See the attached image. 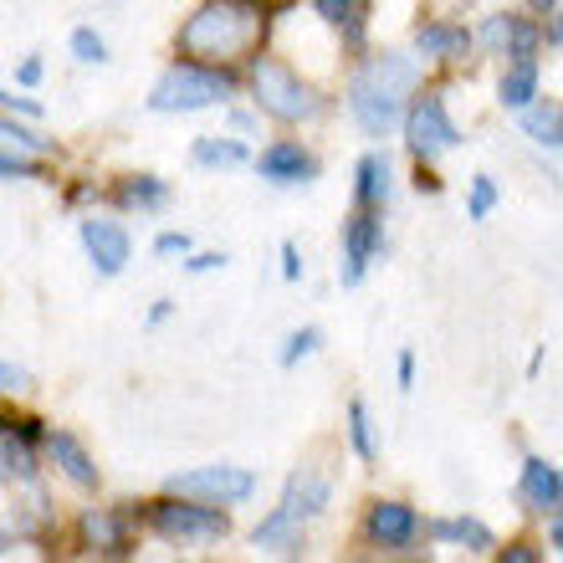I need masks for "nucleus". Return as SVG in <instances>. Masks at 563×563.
<instances>
[{
    "mask_svg": "<svg viewBox=\"0 0 563 563\" xmlns=\"http://www.w3.org/2000/svg\"><path fill=\"white\" fill-rule=\"evenodd\" d=\"M405 139H410V148H416V159H435V154H445V148L461 144V129L445 119V103H441V98H435V92H426V98L410 108Z\"/></svg>",
    "mask_w": 563,
    "mask_h": 563,
    "instance_id": "0eeeda50",
    "label": "nucleus"
},
{
    "mask_svg": "<svg viewBox=\"0 0 563 563\" xmlns=\"http://www.w3.org/2000/svg\"><path fill=\"white\" fill-rule=\"evenodd\" d=\"M82 246H88L92 267L103 272V277H119L123 267H129V231L113 221H82Z\"/></svg>",
    "mask_w": 563,
    "mask_h": 563,
    "instance_id": "1a4fd4ad",
    "label": "nucleus"
},
{
    "mask_svg": "<svg viewBox=\"0 0 563 563\" xmlns=\"http://www.w3.org/2000/svg\"><path fill=\"white\" fill-rule=\"evenodd\" d=\"M497 92H503L507 108H528V103H533V98H538V67H533V57H522L518 67L503 77V88H497Z\"/></svg>",
    "mask_w": 563,
    "mask_h": 563,
    "instance_id": "6ab92c4d",
    "label": "nucleus"
},
{
    "mask_svg": "<svg viewBox=\"0 0 563 563\" xmlns=\"http://www.w3.org/2000/svg\"><path fill=\"white\" fill-rule=\"evenodd\" d=\"M0 553H5V538H0Z\"/></svg>",
    "mask_w": 563,
    "mask_h": 563,
    "instance_id": "4c0bfd02",
    "label": "nucleus"
},
{
    "mask_svg": "<svg viewBox=\"0 0 563 563\" xmlns=\"http://www.w3.org/2000/svg\"><path fill=\"white\" fill-rule=\"evenodd\" d=\"M385 200H389V159L369 154L358 164V206H385Z\"/></svg>",
    "mask_w": 563,
    "mask_h": 563,
    "instance_id": "a211bd4d",
    "label": "nucleus"
},
{
    "mask_svg": "<svg viewBox=\"0 0 563 563\" xmlns=\"http://www.w3.org/2000/svg\"><path fill=\"white\" fill-rule=\"evenodd\" d=\"M154 252H159V256L190 252V236H185V231H179V236H175V231H169V236H159V241H154Z\"/></svg>",
    "mask_w": 563,
    "mask_h": 563,
    "instance_id": "2f4dec72",
    "label": "nucleus"
},
{
    "mask_svg": "<svg viewBox=\"0 0 563 563\" xmlns=\"http://www.w3.org/2000/svg\"><path fill=\"white\" fill-rule=\"evenodd\" d=\"M522 497L533 503V512H559V497H563V482H559V466L553 461H528L522 466Z\"/></svg>",
    "mask_w": 563,
    "mask_h": 563,
    "instance_id": "4468645a",
    "label": "nucleus"
},
{
    "mask_svg": "<svg viewBox=\"0 0 563 563\" xmlns=\"http://www.w3.org/2000/svg\"><path fill=\"white\" fill-rule=\"evenodd\" d=\"M416 533H420V518L405 503H374L369 507V538L379 549H405V543H416Z\"/></svg>",
    "mask_w": 563,
    "mask_h": 563,
    "instance_id": "9d476101",
    "label": "nucleus"
},
{
    "mask_svg": "<svg viewBox=\"0 0 563 563\" xmlns=\"http://www.w3.org/2000/svg\"><path fill=\"white\" fill-rule=\"evenodd\" d=\"M420 82V62L405 57V52H385V57H369L349 82V108L354 119L364 123V134H389V123L400 119L405 98Z\"/></svg>",
    "mask_w": 563,
    "mask_h": 563,
    "instance_id": "f03ea898",
    "label": "nucleus"
},
{
    "mask_svg": "<svg viewBox=\"0 0 563 563\" xmlns=\"http://www.w3.org/2000/svg\"><path fill=\"white\" fill-rule=\"evenodd\" d=\"M195 159L200 164H241L246 148H241L236 139H200V144H195Z\"/></svg>",
    "mask_w": 563,
    "mask_h": 563,
    "instance_id": "5701e85b",
    "label": "nucleus"
},
{
    "mask_svg": "<svg viewBox=\"0 0 563 563\" xmlns=\"http://www.w3.org/2000/svg\"><path fill=\"white\" fill-rule=\"evenodd\" d=\"M379 252V221L369 216V206L358 210L354 221L343 225V287H358L364 272H369V256Z\"/></svg>",
    "mask_w": 563,
    "mask_h": 563,
    "instance_id": "6e6552de",
    "label": "nucleus"
},
{
    "mask_svg": "<svg viewBox=\"0 0 563 563\" xmlns=\"http://www.w3.org/2000/svg\"><path fill=\"white\" fill-rule=\"evenodd\" d=\"M0 175H15V179H42V164H36V159H21V154H0Z\"/></svg>",
    "mask_w": 563,
    "mask_h": 563,
    "instance_id": "7c9ffc66",
    "label": "nucleus"
},
{
    "mask_svg": "<svg viewBox=\"0 0 563 563\" xmlns=\"http://www.w3.org/2000/svg\"><path fill=\"white\" fill-rule=\"evenodd\" d=\"M441 538H456V543H472V553H487L492 549V533L482 528L476 518H461V522H435Z\"/></svg>",
    "mask_w": 563,
    "mask_h": 563,
    "instance_id": "4be33fe9",
    "label": "nucleus"
},
{
    "mask_svg": "<svg viewBox=\"0 0 563 563\" xmlns=\"http://www.w3.org/2000/svg\"><path fill=\"white\" fill-rule=\"evenodd\" d=\"M0 144H11V148H31V154H42L46 139L26 134V129H15V123H0Z\"/></svg>",
    "mask_w": 563,
    "mask_h": 563,
    "instance_id": "c756f323",
    "label": "nucleus"
},
{
    "mask_svg": "<svg viewBox=\"0 0 563 563\" xmlns=\"http://www.w3.org/2000/svg\"><path fill=\"white\" fill-rule=\"evenodd\" d=\"M482 42L497 46V52H507V57H533L538 46V31L528 26V21H518V15H492L487 31H482Z\"/></svg>",
    "mask_w": 563,
    "mask_h": 563,
    "instance_id": "ddd939ff",
    "label": "nucleus"
},
{
    "mask_svg": "<svg viewBox=\"0 0 563 563\" xmlns=\"http://www.w3.org/2000/svg\"><path fill=\"white\" fill-rule=\"evenodd\" d=\"M318 343H323V333H318V328H302V333H292V339H287V349H282V364H297V358L312 354Z\"/></svg>",
    "mask_w": 563,
    "mask_h": 563,
    "instance_id": "c85d7f7f",
    "label": "nucleus"
},
{
    "mask_svg": "<svg viewBox=\"0 0 563 563\" xmlns=\"http://www.w3.org/2000/svg\"><path fill=\"white\" fill-rule=\"evenodd\" d=\"M364 11H369V0H318V15L328 26H343L349 36L364 31Z\"/></svg>",
    "mask_w": 563,
    "mask_h": 563,
    "instance_id": "aec40b11",
    "label": "nucleus"
},
{
    "mask_svg": "<svg viewBox=\"0 0 563 563\" xmlns=\"http://www.w3.org/2000/svg\"><path fill=\"white\" fill-rule=\"evenodd\" d=\"M0 103H5V108H21V113H31V119H36V113H42V108L31 103V98H11V92H0Z\"/></svg>",
    "mask_w": 563,
    "mask_h": 563,
    "instance_id": "72a5a7b5",
    "label": "nucleus"
},
{
    "mask_svg": "<svg viewBox=\"0 0 563 563\" xmlns=\"http://www.w3.org/2000/svg\"><path fill=\"white\" fill-rule=\"evenodd\" d=\"M256 5H262V0H256Z\"/></svg>",
    "mask_w": 563,
    "mask_h": 563,
    "instance_id": "58836bf2",
    "label": "nucleus"
},
{
    "mask_svg": "<svg viewBox=\"0 0 563 563\" xmlns=\"http://www.w3.org/2000/svg\"><path fill=\"white\" fill-rule=\"evenodd\" d=\"M507 559H518V563H533V559H538V553H533V549H528V543H518V549H507Z\"/></svg>",
    "mask_w": 563,
    "mask_h": 563,
    "instance_id": "e433bc0d",
    "label": "nucleus"
},
{
    "mask_svg": "<svg viewBox=\"0 0 563 563\" xmlns=\"http://www.w3.org/2000/svg\"><path fill=\"white\" fill-rule=\"evenodd\" d=\"M73 52H77L82 62H103V57H108L103 36H98V31H88V26H77V31H73Z\"/></svg>",
    "mask_w": 563,
    "mask_h": 563,
    "instance_id": "cd10ccee",
    "label": "nucleus"
},
{
    "mask_svg": "<svg viewBox=\"0 0 563 563\" xmlns=\"http://www.w3.org/2000/svg\"><path fill=\"white\" fill-rule=\"evenodd\" d=\"M297 272H302L297 267V246L287 241V246H282V277H297Z\"/></svg>",
    "mask_w": 563,
    "mask_h": 563,
    "instance_id": "473e14b6",
    "label": "nucleus"
},
{
    "mask_svg": "<svg viewBox=\"0 0 563 563\" xmlns=\"http://www.w3.org/2000/svg\"><path fill=\"white\" fill-rule=\"evenodd\" d=\"M210 267H225V256H195L190 272H210Z\"/></svg>",
    "mask_w": 563,
    "mask_h": 563,
    "instance_id": "c9c22d12",
    "label": "nucleus"
},
{
    "mask_svg": "<svg viewBox=\"0 0 563 563\" xmlns=\"http://www.w3.org/2000/svg\"><path fill=\"white\" fill-rule=\"evenodd\" d=\"M123 200H129V206H159L164 200V185L159 179H129V185H123Z\"/></svg>",
    "mask_w": 563,
    "mask_h": 563,
    "instance_id": "bb28decb",
    "label": "nucleus"
},
{
    "mask_svg": "<svg viewBox=\"0 0 563 563\" xmlns=\"http://www.w3.org/2000/svg\"><path fill=\"white\" fill-rule=\"evenodd\" d=\"M267 15L256 0H210L179 26V52L190 62H236L262 46Z\"/></svg>",
    "mask_w": 563,
    "mask_h": 563,
    "instance_id": "f257e3e1",
    "label": "nucleus"
},
{
    "mask_svg": "<svg viewBox=\"0 0 563 563\" xmlns=\"http://www.w3.org/2000/svg\"><path fill=\"white\" fill-rule=\"evenodd\" d=\"M252 82H256V103H262V113H272V119L297 123V119H312V113H318V92H312L287 62L262 57L252 67Z\"/></svg>",
    "mask_w": 563,
    "mask_h": 563,
    "instance_id": "20e7f679",
    "label": "nucleus"
},
{
    "mask_svg": "<svg viewBox=\"0 0 563 563\" xmlns=\"http://www.w3.org/2000/svg\"><path fill=\"white\" fill-rule=\"evenodd\" d=\"M349 430H354V451L369 461L374 456V435H369V410H364V405H349Z\"/></svg>",
    "mask_w": 563,
    "mask_h": 563,
    "instance_id": "393cba45",
    "label": "nucleus"
},
{
    "mask_svg": "<svg viewBox=\"0 0 563 563\" xmlns=\"http://www.w3.org/2000/svg\"><path fill=\"white\" fill-rule=\"evenodd\" d=\"M522 123H528V134H533L538 144L559 148V108H528V113H522Z\"/></svg>",
    "mask_w": 563,
    "mask_h": 563,
    "instance_id": "b1692460",
    "label": "nucleus"
},
{
    "mask_svg": "<svg viewBox=\"0 0 563 563\" xmlns=\"http://www.w3.org/2000/svg\"><path fill=\"white\" fill-rule=\"evenodd\" d=\"M416 46L426 52V57H435V62H456L461 52L472 46V36H466L461 26H420Z\"/></svg>",
    "mask_w": 563,
    "mask_h": 563,
    "instance_id": "f3484780",
    "label": "nucleus"
},
{
    "mask_svg": "<svg viewBox=\"0 0 563 563\" xmlns=\"http://www.w3.org/2000/svg\"><path fill=\"white\" fill-rule=\"evenodd\" d=\"M256 169H262L272 185H297L302 175H312V159L302 154V144H287V139H282V144H272L267 154L256 159Z\"/></svg>",
    "mask_w": 563,
    "mask_h": 563,
    "instance_id": "2eb2a0df",
    "label": "nucleus"
},
{
    "mask_svg": "<svg viewBox=\"0 0 563 563\" xmlns=\"http://www.w3.org/2000/svg\"><path fill=\"white\" fill-rule=\"evenodd\" d=\"M400 385H405V389L416 385V358H410V354H405V358H400Z\"/></svg>",
    "mask_w": 563,
    "mask_h": 563,
    "instance_id": "f704fd0d",
    "label": "nucleus"
},
{
    "mask_svg": "<svg viewBox=\"0 0 563 563\" xmlns=\"http://www.w3.org/2000/svg\"><path fill=\"white\" fill-rule=\"evenodd\" d=\"M82 538L98 553H129V522L119 512H88L82 518Z\"/></svg>",
    "mask_w": 563,
    "mask_h": 563,
    "instance_id": "dca6fc26",
    "label": "nucleus"
},
{
    "mask_svg": "<svg viewBox=\"0 0 563 563\" xmlns=\"http://www.w3.org/2000/svg\"><path fill=\"white\" fill-rule=\"evenodd\" d=\"M11 476H31V451L15 445V426H5V441H0V482Z\"/></svg>",
    "mask_w": 563,
    "mask_h": 563,
    "instance_id": "412c9836",
    "label": "nucleus"
},
{
    "mask_svg": "<svg viewBox=\"0 0 563 563\" xmlns=\"http://www.w3.org/2000/svg\"><path fill=\"white\" fill-rule=\"evenodd\" d=\"M169 492H175V497H190V503L231 507V503H246V497H252L256 476L241 472V466H195V472L169 476Z\"/></svg>",
    "mask_w": 563,
    "mask_h": 563,
    "instance_id": "39448f33",
    "label": "nucleus"
},
{
    "mask_svg": "<svg viewBox=\"0 0 563 563\" xmlns=\"http://www.w3.org/2000/svg\"><path fill=\"white\" fill-rule=\"evenodd\" d=\"M148 522H154L164 538H175V543H210V538L231 533V518L216 512L210 503H154Z\"/></svg>",
    "mask_w": 563,
    "mask_h": 563,
    "instance_id": "423d86ee",
    "label": "nucleus"
},
{
    "mask_svg": "<svg viewBox=\"0 0 563 563\" xmlns=\"http://www.w3.org/2000/svg\"><path fill=\"white\" fill-rule=\"evenodd\" d=\"M46 451H52V461L62 466V476H67V482H77V487H98V466H92V456L82 451V441H77V435L57 430V435H46Z\"/></svg>",
    "mask_w": 563,
    "mask_h": 563,
    "instance_id": "f8f14e48",
    "label": "nucleus"
},
{
    "mask_svg": "<svg viewBox=\"0 0 563 563\" xmlns=\"http://www.w3.org/2000/svg\"><path fill=\"white\" fill-rule=\"evenodd\" d=\"M231 73L210 67V62H179L169 73L159 77V88L148 98L154 113H195V108H210V103H225L231 98Z\"/></svg>",
    "mask_w": 563,
    "mask_h": 563,
    "instance_id": "7ed1b4c3",
    "label": "nucleus"
},
{
    "mask_svg": "<svg viewBox=\"0 0 563 563\" xmlns=\"http://www.w3.org/2000/svg\"><path fill=\"white\" fill-rule=\"evenodd\" d=\"M328 497H333L328 476H318V472H297L292 482H287V492H282V512H287L292 522H302V518H312V512H323Z\"/></svg>",
    "mask_w": 563,
    "mask_h": 563,
    "instance_id": "9b49d317",
    "label": "nucleus"
},
{
    "mask_svg": "<svg viewBox=\"0 0 563 563\" xmlns=\"http://www.w3.org/2000/svg\"><path fill=\"white\" fill-rule=\"evenodd\" d=\"M492 206H497V185H492V175H476L472 179V221H487Z\"/></svg>",
    "mask_w": 563,
    "mask_h": 563,
    "instance_id": "a878e982",
    "label": "nucleus"
}]
</instances>
